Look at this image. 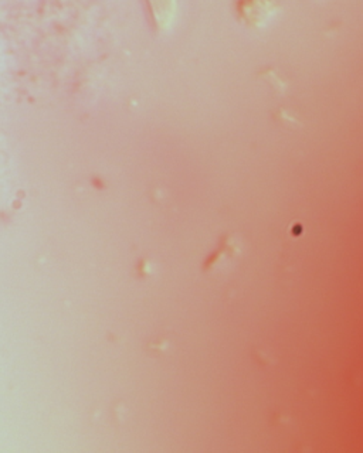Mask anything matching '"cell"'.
Instances as JSON below:
<instances>
[{
  "mask_svg": "<svg viewBox=\"0 0 363 453\" xmlns=\"http://www.w3.org/2000/svg\"><path fill=\"white\" fill-rule=\"evenodd\" d=\"M153 21L159 30H167L174 23L178 11V0H146Z\"/></svg>",
  "mask_w": 363,
  "mask_h": 453,
  "instance_id": "obj_1",
  "label": "cell"
},
{
  "mask_svg": "<svg viewBox=\"0 0 363 453\" xmlns=\"http://www.w3.org/2000/svg\"><path fill=\"white\" fill-rule=\"evenodd\" d=\"M240 16L249 25H260L270 16L273 4L270 0H242L239 4Z\"/></svg>",
  "mask_w": 363,
  "mask_h": 453,
  "instance_id": "obj_2",
  "label": "cell"
}]
</instances>
